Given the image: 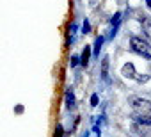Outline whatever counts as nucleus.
Returning a JSON list of instances; mask_svg holds the SVG:
<instances>
[{"label":"nucleus","mask_w":151,"mask_h":137,"mask_svg":"<svg viewBox=\"0 0 151 137\" xmlns=\"http://www.w3.org/2000/svg\"><path fill=\"white\" fill-rule=\"evenodd\" d=\"M132 119H133V121H137V123H140V125L151 126V116H149V118H146V116H137V114H133V116H132Z\"/></svg>","instance_id":"nucleus-7"},{"label":"nucleus","mask_w":151,"mask_h":137,"mask_svg":"<svg viewBox=\"0 0 151 137\" xmlns=\"http://www.w3.org/2000/svg\"><path fill=\"white\" fill-rule=\"evenodd\" d=\"M98 102H100V96L94 93V94L91 96V107H96V105H98Z\"/></svg>","instance_id":"nucleus-15"},{"label":"nucleus","mask_w":151,"mask_h":137,"mask_svg":"<svg viewBox=\"0 0 151 137\" xmlns=\"http://www.w3.org/2000/svg\"><path fill=\"white\" fill-rule=\"evenodd\" d=\"M14 112H16V114H22V112H23V105H18V107L14 109Z\"/></svg>","instance_id":"nucleus-16"},{"label":"nucleus","mask_w":151,"mask_h":137,"mask_svg":"<svg viewBox=\"0 0 151 137\" xmlns=\"http://www.w3.org/2000/svg\"><path fill=\"white\" fill-rule=\"evenodd\" d=\"M132 109H133V114H137V116H146V118L151 116V102L146 98H133Z\"/></svg>","instance_id":"nucleus-2"},{"label":"nucleus","mask_w":151,"mask_h":137,"mask_svg":"<svg viewBox=\"0 0 151 137\" xmlns=\"http://www.w3.org/2000/svg\"><path fill=\"white\" fill-rule=\"evenodd\" d=\"M142 27H144V32H146V36L151 39V18H149V16H147V20L142 23Z\"/></svg>","instance_id":"nucleus-9"},{"label":"nucleus","mask_w":151,"mask_h":137,"mask_svg":"<svg viewBox=\"0 0 151 137\" xmlns=\"http://www.w3.org/2000/svg\"><path fill=\"white\" fill-rule=\"evenodd\" d=\"M119 22H121V13H116V14L110 18V23H112L114 27H119Z\"/></svg>","instance_id":"nucleus-10"},{"label":"nucleus","mask_w":151,"mask_h":137,"mask_svg":"<svg viewBox=\"0 0 151 137\" xmlns=\"http://www.w3.org/2000/svg\"><path fill=\"white\" fill-rule=\"evenodd\" d=\"M146 4H147V7L151 9V0H146Z\"/></svg>","instance_id":"nucleus-18"},{"label":"nucleus","mask_w":151,"mask_h":137,"mask_svg":"<svg viewBox=\"0 0 151 137\" xmlns=\"http://www.w3.org/2000/svg\"><path fill=\"white\" fill-rule=\"evenodd\" d=\"M82 32H84V34H89V32H91V23H89V20L84 22V25H82Z\"/></svg>","instance_id":"nucleus-13"},{"label":"nucleus","mask_w":151,"mask_h":137,"mask_svg":"<svg viewBox=\"0 0 151 137\" xmlns=\"http://www.w3.org/2000/svg\"><path fill=\"white\" fill-rule=\"evenodd\" d=\"M64 100H66V109L68 110H73L77 107V98H75V91L73 87H68L66 93H64Z\"/></svg>","instance_id":"nucleus-3"},{"label":"nucleus","mask_w":151,"mask_h":137,"mask_svg":"<svg viewBox=\"0 0 151 137\" xmlns=\"http://www.w3.org/2000/svg\"><path fill=\"white\" fill-rule=\"evenodd\" d=\"M121 75L124 79H135L137 77V71H135V66L132 62H126L123 68H121Z\"/></svg>","instance_id":"nucleus-5"},{"label":"nucleus","mask_w":151,"mask_h":137,"mask_svg":"<svg viewBox=\"0 0 151 137\" xmlns=\"http://www.w3.org/2000/svg\"><path fill=\"white\" fill-rule=\"evenodd\" d=\"M69 64H71V68L78 66V64H80V57H78V55H71V59H69Z\"/></svg>","instance_id":"nucleus-11"},{"label":"nucleus","mask_w":151,"mask_h":137,"mask_svg":"<svg viewBox=\"0 0 151 137\" xmlns=\"http://www.w3.org/2000/svg\"><path fill=\"white\" fill-rule=\"evenodd\" d=\"M53 137H64V128H62V125H57V126H55Z\"/></svg>","instance_id":"nucleus-12"},{"label":"nucleus","mask_w":151,"mask_h":137,"mask_svg":"<svg viewBox=\"0 0 151 137\" xmlns=\"http://www.w3.org/2000/svg\"><path fill=\"white\" fill-rule=\"evenodd\" d=\"M109 66H110V59L105 55L101 59V80L105 84H110V75H109Z\"/></svg>","instance_id":"nucleus-4"},{"label":"nucleus","mask_w":151,"mask_h":137,"mask_svg":"<svg viewBox=\"0 0 151 137\" xmlns=\"http://www.w3.org/2000/svg\"><path fill=\"white\" fill-rule=\"evenodd\" d=\"M93 132H94V133H96V135H98V137H100V133H101V130H100V125H96V126H94V130H93Z\"/></svg>","instance_id":"nucleus-17"},{"label":"nucleus","mask_w":151,"mask_h":137,"mask_svg":"<svg viewBox=\"0 0 151 137\" xmlns=\"http://www.w3.org/2000/svg\"><path fill=\"white\" fill-rule=\"evenodd\" d=\"M103 41H105V37H103V36H98V37H96V41H94V52H93V53H94L96 57L100 55V50H101V46H103Z\"/></svg>","instance_id":"nucleus-8"},{"label":"nucleus","mask_w":151,"mask_h":137,"mask_svg":"<svg viewBox=\"0 0 151 137\" xmlns=\"http://www.w3.org/2000/svg\"><path fill=\"white\" fill-rule=\"evenodd\" d=\"M147 79H149L147 75H137V77H135V80H137L139 84H144V82H147Z\"/></svg>","instance_id":"nucleus-14"},{"label":"nucleus","mask_w":151,"mask_h":137,"mask_svg":"<svg viewBox=\"0 0 151 137\" xmlns=\"http://www.w3.org/2000/svg\"><path fill=\"white\" fill-rule=\"evenodd\" d=\"M130 46H132V50H133L135 53H139V55H142V57H146V59H151V45H149L146 39L133 36V37L130 39Z\"/></svg>","instance_id":"nucleus-1"},{"label":"nucleus","mask_w":151,"mask_h":137,"mask_svg":"<svg viewBox=\"0 0 151 137\" xmlns=\"http://www.w3.org/2000/svg\"><path fill=\"white\" fill-rule=\"evenodd\" d=\"M89 59H91V46H86V48L82 50V55H80V64L86 68V66L89 64Z\"/></svg>","instance_id":"nucleus-6"}]
</instances>
